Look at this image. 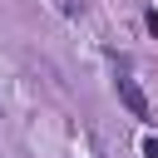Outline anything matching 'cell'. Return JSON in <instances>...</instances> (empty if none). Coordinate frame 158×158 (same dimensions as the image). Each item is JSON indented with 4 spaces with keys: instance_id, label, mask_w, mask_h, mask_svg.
I'll list each match as a JSON object with an SVG mask.
<instances>
[{
    "instance_id": "2",
    "label": "cell",
    "mask_w": 158,
    "mask_h": 158,
    "mask_svg": "<svg viewBox=\"0 0 158 158\" xmlns=\"http://www.w3.org/2000/svg\"><path fill=\"white\" fill-rule=\"evenodd\" d=\"M143 25H148V35H158V10H148V15H143Z\"/></svg>"
},
{
    "instance_id": "1",
    "label": "cell",
    "mask_w": 158,
    "mask_h": 158,
    "mask_svg": "<svg viewBox=\"0 0 158 158\" xmlns=\"http://www.w3.org/2000/svg\"><path fill=\"white\" fill-rule=\"evenodd\" d=\"M114 89H118V104H123V109H128L133 118L153 123V109H148V94H143V89H138V84L128 79V74H118V79H114Z\"/></svg>"
},
{
    "instance_id": "3",
    "label": "cell",
    "mask_w": 158,
    "mask_h": 158,
    "mask_svg": "<svg viewBox=\"0 0 158 158\" xmlns=\"http://www.w3.org/2000/svg\"><path fill=\"white\" fill-rule=\"evenodd\" d=\"M143 158H158V138H143Z\"/></svg>"
}]
</instances>
